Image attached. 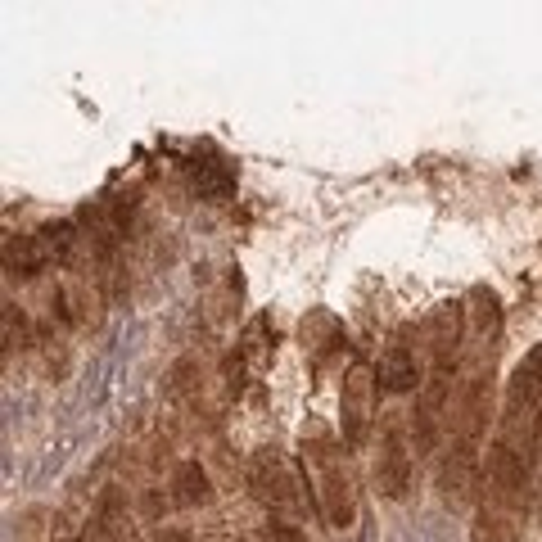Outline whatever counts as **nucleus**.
I'll list each match as a JSON object with an SVG mask.
<instances>
[{
    "mask_svg": "<svg viewBox=\"0 0 542 542\" xmlns=\"http://www.w3.org/2000/svg\"><path fill=\"white\" fill-rule=\"evenodd\" d=\"M488 412H493V344H484L479 357L470 362V375L457 393V407H452V416H448L452 448L439 466V493L448 506H461L470 497V488H475Z\"/></svg>",
    "mask_w": 542,
    "mask_h": 542,
    "instance_id": "f257e3e1",
    "label": "nucleus"
},
{
    "mask_svg": "<svg viewBox=\"0 0 542 542\" xmlns=\"http://www.w3.org/2000/svg\"><path fill=\"white\" fill-rule=\"evenodd\" d=\"M308 461L317 466V506L326 515L330 529H348L357 515V502H353V479L344 470V457L335 452L330 439H317L308 443Z\"/></svg>",
    "mask_w": 542,
    "mask_h": 542,
    "instance_id": "f03ea898",
    "label": "nucleus"
},
{
    "mask_svg": "<svg viewBox=\"0 0 542 542\" xmlns=\"http://www.w3.org/2000/svg\"><path fill=\"white\" fill-rule=\"evenodd\" d=\"M452 375L457 371H430L416 393V412H412V448L416 457L439 448L443 439V425L452 416Z\"/></svg>",
    "mask_w": 542,
    "mask_h": 542,
    "instance_id": "7ed1b4c3",
    "label": "nucleus"
},
{
    "mask_svg": "<svg viewBox=\"0 0 542 542\" xmlns=\"http://www.w3.org/2000/svg\"><path fill=\"white\" fill-rule=\"evenodd\" d=\"M375 484L389 502H402L412 493V448H407V425L393 416L384 425V439H380V457H375Z\"/></svg>",
    "mask_w": 542,
    "mask_h": 542,
    "instance_id": "20e7f679",
    "label": "nucleus"
},
{
    "mask_svg": "<svg viewBox=\"0 0 542 542\" xmlns=\"http://www.w3.org/2000/svg\"><path fill=\"white\" fill-rule=\"evenodd\" d=\"M371 384L375 375L366 366H348L344 389H339V430H344L348 448L366 443V425H371Z\"/></svg>",
    "mask_w": 542,
    "mask_h": 542,
    "instance_id": "39448f33",
    "label": "nucleus"
},
{
    "mask_svg": "<svg viewBox=\"0 0 542 542\" xmlns=\"http://www.w3.org/2000/svg\"><path fill=\"white\" fill-rule=\"evenodd\" d=\"M425 339H430V371H457V357H461V339H466V308L461 303H443L434 308L430 326H425Z\"/></svg>",
    "mask_w": 542,
    "mask_h": 542,
    "instance_id": "423d86ee",
    "label": "nucleus"
},
{
    "mask_svg": "<svg viewBox=\"0 0 542 542\" xmlns=\"http://www.w3.org/2000/svg\"><path fill=\"white\" fill-rule=\"evenodd\" d=\"M249 488H253V497H258L267 511H281V506H290L294 502V475H290V466H285V457L281 452H271V448H262L258 457L249 461Z\"/></svg>",
    "mask_w": 542,
    "mask_h": 542,
    "instance_id": "0eeeda50",
    "label": "nucleus"
},
{
    "mask_svg": "<svg viewBox=\"0 0 542 542\" xmlns=\"http://www.w3.org/2000/svg\"><path fill=\"white\" fill-rule=\"evenodd\" d=\"M299 339H303V353H312V362L326 366L330 353L344 348V326H339L335 312L317 308V312H308V317L299 321Z\"/></svg>",
    "mask_w": 542,
    "mask_h": 542,
    "instance_id": "6e6552de",
    "label": "nucleus"
},
{
    "mask_svg": "<svg viewBox=\"0 0 542 542\" xmlns=\"http://www.w3.org/2000/svg\"><path fill=\"white\" fill-rule=\"evenodd\" d=\"M375 384H380L384 393H407V389H416V380H421V366H416V353L407 344H389L380 353V362H375Z\"/></svg>",
    "mask_w": 542,
    "mask_h": 542,
    "instance_id": "1a4fd4ad",
    "label": "nucleus"
},
{
    "mask_svg": "<svg viewBox=\"0 0 542 542\" xmlns=\"http://www.w3.org/2000/svg\"><path fill=\"white\" fill-rule=\"evenodd\" d=\"M50 262L41 235H5V271L10 281H37L41 267Z\"/></svg>",
    "mask_w": 542,
    "mask_h": 542,
    "instance_id": "9d476101",
    "label": "nucleus"
},
{
    "mask_svg": "<svg viewBox=\"0 0 542 542\" xmlns=\"http://www.w3.org/2000/svg\"><path fill=\"white\" fill-rule=\"evenodd\" d=\"M172 502L177 506H204L213 502V488H208V475L199 461H181L177 475H172Z\"/></svg>",
    "mask_w": 542,
    "mask_h": 542,
    "instance_id": "9b49d317",
    "label": "nucleus"
},
{
    "mask_svg": "<svg viewBox=\"0 0 542 542\" xmlns=\"http://www.w3.org/2000/svg\"><path fill=\"white\" fill-rule=\"evenodd\" d=\"M82 240L86 235H77L73 222H46L41 226V244H46V253L50 258H59V262H73V253H77V244Z\"/></svg>",
    "mask_w": 542,
    "mask_h": 542,
    "instance_id": "f8f14e48",
    "label": "nucleus"
},
{
    "mask_svg": "<svg viewBox=\"0 0 542 542\" xmlns=\"http://www.w3.org/2000/svg\"><path fill=\"white\" fill-rule=\"evenodd\" d=\"M253 542H308V533L294 529V524H285V520H271V524H262Z\"/></svg>",
    "mask_w": 542,
    "mask_h": 542,
    "instance_id": "ddd939ff",
    "label": "nucleus"
},
{
    "mask_svg": "<svg viewBox=\"0 0 542 542\" xmlns=\"http://www.w3.org/2000/svg\"><path fill=\"white\" fill-rule=\"evenodd\" d=\"M150 542H190V533H186V529H172V524H163V529L154 533Z\"/></svg>",
    "mask_w": 542,
    "mask_h": 542,
    "instance_id": "4468645a",
    "label": "nucleus"
}]
</instances>
